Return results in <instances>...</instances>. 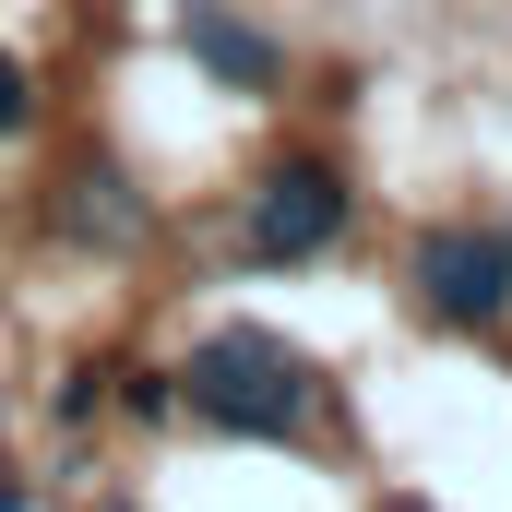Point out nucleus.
Segmentation results:
<instances>
[{"mask_svg": "<svg viewBox=\"0 0 512 512\" xmlns=\"http://www.w3.org/2000/svg\"><path fill=\"white\" fill-rule=\"evenodd\" d=\"M191 405L215 417V429H239V441H286L298 417H310V358L298 346H274V334H215V346H191Z\"/></svg>", "mask_w": 512, "mask_h": 512, "instance_id": "f257e3e1", "label": "nucleus"}, {"mask_svg": "<svg viewBox=\"0 0 512 512\" xmlns=\"http://www.w3.org/2000/svg\"><path fill=\"white\" fill-rule=\"evenodd\" d=\"M334 227H346V179L322 155H286L251 191V262H310V251H334Z\"/></svg>", "mask_w": 512, "mask_h": 512, "instance_id": "f03ea898", "label": "nucleus"}, {"mask_svg": "<svg viewBox=\"0 0 512 512\" xmlns=\"http://www.w3.org/2000/svg\"><path fill=\"white\" fill-rule=\"evenodd\" d=\"M417 298L441 310V322H489L512 298V239H489V227H441L429 251H417Z\"/></svg>", "mask_w": 512, "mask_h": 512, "instance_id": "7ed1b4c3", "label": "nucleus"}, {"mask_svg": "<svg viewBox=\"0 0 512 512\" xmlns=\"http://www.w3.org/2000/svg\"><path fill=\"white\" fill-rule=\"evenodd\" d=\"M191 48H203V72H227V84H274V36H251V24H227V12H191Z\"/></svg>", "mask_w": 512, "mask_h": 512, "instance_id": "20e7f679", "label": "nucleus"}, {"mask_svg": "<svg viewBox=\"0 0 512 512\" xmlns=\"http://www.w3.org/2000/svg\"><path fill=\"white\" fill-rule=\"evenodd\" d=\"M0 131H24V72L0 60Z\"/></svg>", "mask_w": 512, "mask_h": 512, "instance_id": "39448f33", "label": "nucleus"}]
</instances>
